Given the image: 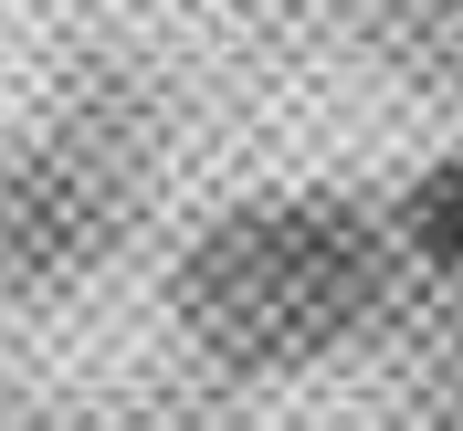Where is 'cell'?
Segmentation results:
<instances>
[{
	"label": "cell",
	"mask_w": 463,
	"mask_h": 431,
	"mask_svg": "<svg viewBox=\"0 0 463 431\" xmlns=\"http://www.w3.org/2000/svg\"><path fill=\"white\" fill-rule=\"evenodd\" d=\"M390 242L401 231L337 190H285L242 201L190 242L179 263V326L222 369H306L347 347L390 295Z\"/></svg>",
	"instance_id": "obj_1"
},
{
	"label": "cell",
	"mask_w": 463,
	"mask_h": 431,
	"mask_svg": "<svg viewBox=\"0 0 463 431\" xmlns=\"http://www.w3.org/2000/svg\"><path fill=\"white\" fill-rule=\"evenodd\" d=\"M421 263H442V274H463V158H432V169L401 190V221H390Z\"/></svg>",
	"instance_id": "obj_2"
}]
</instances>
